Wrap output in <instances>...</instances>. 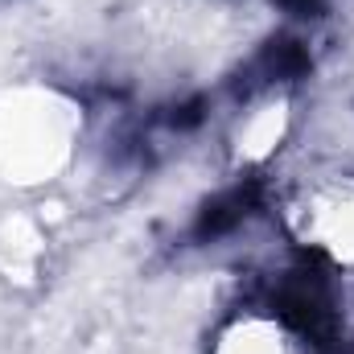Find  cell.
<instances>
[{"mask_svg": "<svg viewBox=\"0 0 354 354\" xmlns=\"http://www.w3.org/2000/svg\"><path fill=\"white\" fill-rule=\"evenodd\" d=\"M248 202H252V189H231V194H223L214 206H206L202 231H223V227H231L235 218L248 214Z\"/></svg>", "mask_w": 354, "mask_h": 354, "instance_id": "6da1fadb", "label": "cell"}]
</instances>
